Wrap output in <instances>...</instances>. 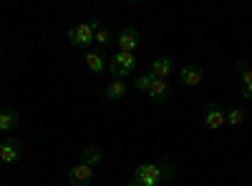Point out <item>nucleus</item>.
I'll return each instance as SVG.
<instances>
[{
    "label": "nucleus",
    "mask_w": 252,
    "mask_h": 186,
    "mask_svg": "<svg viewBox=\"0 0 252 186\" xmlns=\"http://www.w3.org/2000/svg\"><path fill=\"white\" fill-rule=\"evenodd\" d=\"M172 171H174L172 159L154 161V163H141V166H136L131 181H136L139 186H161L166 179L172 176Z\"/></svg>",
    "instance_id": "nucleus-1"
},
{
    "label": "nucleus",
    "mask_w": 252,
    "mask_h": 186,
    "mask_svg": "<svg viewBox=\"0 0 252 186\" xmlns=\"http://www.w3.org/2000/svg\"><path fill=\"white\" fill-rule=\"evenodd\" d=\"M101 28L98 23V18H91L86 20V23H78L68 30V40H71V46L73 48H89L94 43V38H96V30Z\"/></svg>",
    "instance_id": "nucleus-2"
},
{
    "label": "nucleus",
    "mask_w": 252,
    "mask_h": 186,
    "mask_svg": "<svg viewBox=\"0 0 252 186\" xmlns=\"http://www.w3.org/2000/svg\"><path fill=\"white\" fill-rule=\"evenodd\" d=\"M136 68V55L134 53H121L116 51L109 60V73L114 76V80H124L126 76H131Z\"/></svg>",
    "instance_id": "nucleus-3"
},
{
    "label": "nucleus",
    "mask_w": 252,
    "mask_h": 186,
    "mask_svg": "<svg viewBox=\"0 0 252 186\" xmlns=\"http://www.w3.org/2000/svg\"><path fill=\"white\" fill-rule=\"evenodd\" d=\"M202 118H204V126H207L209 131H217V129H222L224 123H227V113L222 111V106H220V103H215V101L207 103Z\"/></svg>",
    "instance_id": "nucleus-4"
},
{
    "label": "nucleus",
    "mask_w": 252,
    "mask_h": 186,
    "mask_svg": "<svg viewBox=\"0 0 252 186\" xmlns=\"http://www.w3.org/2000/svg\"><path fill=\"white\" fill-rule=\"evenodd\" d=\"M114 43L119 46L121 53H134V51L139 48V43H141V33H139L136 28H124V30L116 35Z\"/></svg>",
    "instance_id": "nucleus-5"
},
{
    "label": "nucleus",
    "mask_w": 252,
    "mask_h": 186,
    "mask_svg": "<svg viewBox=\"0 0 252 186\" xmlns=\"http://www.w3.org/2000/svg\"><path fill=\"white\" fill-rule=\"evenodd\" d=\"M23 156V143L18 138H5L0 141V161L3 163H18Z\"/></svg>",
    "instance_id": "nucleus-6"
},
{
    "label": "nucleus",
    "mask_w": 252,
    "mask_h": 186,
    "mask_svg": "<svg viewBox=\"0 0 252 186\" xmlns=\"http://www.w3.org/2000/svg\"><path fill=\"white\" fill-rule=\"evenodd\" d=\"M179 80L184 88H197L202 80H204V68L197 66V63H187L182 71H179Z\"/></svg>",
    "instance_id": "nucleus-7"
},
{
    "label": "nucleus",
    "mask_w": 252,
    "mask_h": 186,
    "mask_svg": "<svg viewBox=\"0 0 252 186\" xmlns=\"http://www.w3.org/2000/svg\"><path fill=\"white\" fill-rule=\"evenodd\" d=\"M91 179H94V166H91V163H86V161L76 163V166L68 171V184L71 186H89Z\"/></svg>",
    "instance_id": "nucleus-8"
},
{
    "label": "nucleus",
    "mask_w": 252,
    "mask_h": 186,
    "mask_svg": "<svg viewBox=\"0 0 252 186\" xmlns=\"http://www.w3.org/2000/svg\"><path fill=\"white\" fill-rule=\"evenodd\" d=\"M237 73H240L242 98L245 101H252V66H247L245 60H237Z\"/></svg>",
    "instance_id": "nucleus-9"
},
{
    "label": "nucleus",
    "mask_w": 252,
    "mask_h": 186,
    "mask_svg": "<svg viewBox=\"0 0 252 186\" xmlns=\"http://www.w3.org/2000/svg\"><path fill=\"white\" fill-rule=\"evenodd\" d=\"M172 71H174V58H157V60H152V68H149V73L154 76V78H159V80H166L172 76Z\"/></svg>",
    "instance_id": "nucleus-10"
},
{
    "label": "nucleus",
    "mask_w": 252,
    "mask_h": 186,
    "mask_svg": "<svg viewBox=\"0 0 252 186\" xmlns=\"http://www.w3.org/2000/svg\"><path fill=\"white\" fill-rule=\"evenodd\" d=\"M169 96H172L169 83H166V80L154 78V80H152V88H149V98H152L154 103H166V98H169Z\"/></svg>",
    "instance_id": "nucleus-11"
},
{
    "label": "nucleus",
    "mask_w": 252,
    "mask_h": 186,
    "mask_svg": "<svg viewBox=\"0 0 252 186\" xmlns=\"http://www.w3.org/2000/svg\"><path fill=\"white\" fill-rule=\"evenodd\" d=\"M86 68L91 73H101L103 68H106V55H103L101 51H89L86 53Z\"/></svg>",
    "instance_id": "nucleus-12"
},
{
    "label": "nucleus",
    "mask_w": 252,
    "mask_h": 186,
    "mask_svg": "<svg viewBox=\"0 0 252 186\" xmlns=\"http://www.w3.org/2000/svg\"><path fill=\"white\" fill-rule=\"evenodd\" d=\"M103 96H106L109 101H121L126 96V83L124 80H109L106 88H103Z\"/></svg>",
    "instance_id": "nucleus-13"
},
{
    "label": "nucleus",
    "mask_w": 252,
    "mask_h": 186,
    "mask_svg": "<svg viewBox=\"0 0 252 186\" xmlns=\"http://www.w3.org/2000/svg\"><path fill=\"white\" fill-rule=\"evenodd\" d=\"M15 126H18V113H15L13 108H3V111H0V131L8 133V131H13Z\"/></svg>",
    "instance_id": "nucleus-14"
},
{
    "label": "nucleus",
    "mask_w": 252,
    "mask_h": 186,
    "mask_svg": "<svg viewBox=\"0 0 252 186\" xmlns=\"http://www.w3.org/2000/svg\"><path fill=\"white\" fill-rule=\"evenodd\" d=\"M245 118H247V113H245L242 106H235V108L227 111V123H229V126H242Z\"/></svg>",
    "instance_id": "nucleus-15"
},
{
    "label": "nucleus",
    "mask_w": 252,
    "mask_h": 186,
    "mask_svg": "<svg viewBox=\"0 0 252 186\" xmlns=\"http://www.w3.org/2000/svg\"><path fill=\"white\" fill-rule=\"evenodd\" d=\"M114 40H116V38H114V33H111L109 28H103V26H101V28L96 30V38H94V43H98L101 48H106V46H111V43H114Z\"/></svg>",
    "instance_id": "nucleus-16"
},
{
    "label": "nucleus",
    "mask_w": 252,
    "mask_h": 186,
    "mask_svg": "<svg viewBox=\"0 0 252 186\" xmlns=\"http://www.w3.org/2000/svg\"><path fill=\"white\" fill-rule=\"evenodd\" d=\"M152 80H154V76H152V73H139V76H136V80H134V86H136V91H141V93H149Z\"/></svg>",
    "instance_id": "nucleus-17"
},
{
    "label": "nucleus",
    "mask_w": 252,
    "mask_h": 186,
    "mask_svg": "<svg viewBox=\"0 0 252 186\" xmlns=\"http://www.w3.org/2000/svg\"><path fill=\"white\" fill-rule=\"evenodd\" d=\"M81 161H86V163H91V166H96V163L101 161V151L96 146H89L86 151L81 154Z\"/></svg>",
    "instance_id": "nucleus-18"
},
{
    "label": "nucleus",
    "mask_w": 252,
    "mask_h": 186,
    "mask_svg": "<svg viewBox=\"0 0 252 186\" xmlns=\"http://www.w3.org/2000/svg\"><path fill=\"white\" fill-rule=\"evenodd\" d=\"M126 186H139V184H136V181H129V184H126Z\"/></svg>",
    "instance_id": "nucleus-19"
},
{
    "label": "nucleus",
    "mask_w": 252,
    "mask_h": 186,
    "mask_svg": "<svg viewBox=\"0 0 252 186\" xmlns=\"http://www.w3.org/2000/svg\"><path fill=\"white\" fill-rule=\"evenodd\" d=\"M0 163H3V161H0Z\"/></svg>",
    "instance_id": "nucleus-20"
},
{
    "label": "nucleus",
    "mask_w": 252,
    "mask_h": 186,
    "mask_svg": "<svg viewBox=\"0 0 252 186\" xmlns=\"http://www.w3.org/2000/svg\"><path fill=\"white\" fill-rule=\"evenodd\" d=\"M0 186H3V184H0Z\"/></svg>",
    "instance_id": "nucleus-21"
}]
</instances>
